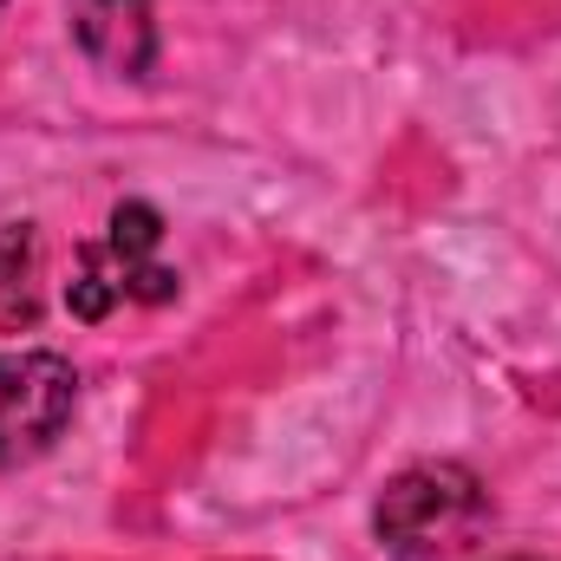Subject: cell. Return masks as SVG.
Returning a JSON list of instances; mask_svg holds the SVG:
<instances>
[{
  "label": "cell",
  "instance_id": "6da1fadb",
  "mask_svg": "<svg viewBox=\"0 0 561 561\" xmlns=\"http://www.w3.org/2000/svg\"><path fill=\"white\" fill-rule=\"evenodd\" d=\"M373 529L399 561H463L490 529V490L463 463H412L386 483Z\"/></svg>",
  "mask_w": 561,
  "mask_h": 561
},
{
  "label": "cell",
  "instance_id": "7a4b0ae2",
  "mask_svg": "<svg viewBox=\"0 0 561 561\" xmlns=\"http://www.w3.org/2000/svg\"><path fill=\"white\" fill-rule=\"evenodd\" d=\"M79 405V373L59 353H0V470L39 457Z\"/></svg>",
  "mask_w": 561,
  "mask_h": 561
},
{
  "label": "cell",
  "instance_id": "3957f363",
  "mask_svg": "<svg viewBox=\"0 0 561 561\" xmlns=\"http://www.w3.org/2000/svg\"><path fill=\"white\" fill-rule=\"evenodd\" d=\"M72 33H79L85 59H99L105 72H125V79H144L157 59L150 0H72Z\"/></svg>",
  "mask_w": 561,
  "mask_h": 561
},
{
  "label": "cell",
  "instance_id": "277c9868",
  "mask_svg": "<svg viewBox=\"0 0 561 561\" xmlns=\"http://www.w3.org/2000/svg\"><path fill=\"white\" fill-rule=\"evenodd\" d=\"M39 320V236L33 222L0 229V333H20Z\"/></svg>",
  "mask_w": 561,
  "mask_h": 561
},
{
  "label": "cell",
  "instance_id": "5b68a950",
  "mask_svg": "<svg viewBox=\"0 0 561 561\" xmlns=\"http://www.w3.org/2000/svg\"><path fill=\"white\" fill-rule=\"evenodd\" d=\"M0 7H7V0H0Z\"/></svg>",
  "mask_w": 561,
  "mask_h": 561
}]
</instances>
